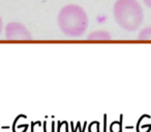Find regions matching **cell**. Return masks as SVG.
<instances>
[{"label":"cell","instance_id":"cell-1","mask_svg":"<svg viewBox=\"0 0 151 132\" xmlns=\"http://www.w3.org/2000/svg\"><path fill=\"white\" fill-rule=\"evenodd\" d=\"M88 17L79 5L69 4L64 6L58 15V25L60 30L67 36H81L88 27Z\"/></svg>","mask_w":151,"mask_h":132},{"label":"cell","instance_id":"cell-2","mask_svg":"<svg viewBox=\"0 0 151 132\" xmlns=\"http://www.w3.org/2000/svg\"><path fill=\"white\" fill-rule=\"evenodd\" d=\"M114 18L127 31H136L144 21L143 9L137 0H117L114 4Z\"/></svg>","mask_w":151,"mask_h":132},{"label":"cell","instance_id":"cell-3","mask_svg":"<svg viewBox=\"0 0 151 132\" xmlns=\"http://www.w3.org/2000/svg\"><path fill=\"white\" fill-rule=\"evenodd\" d=\"M5 37L9 40H30L32 38L25 26L17 22H13L6 25Z\"/></svg>","mask_w":151,"mask_h":132},{"label":"cell","instance_id":"cell-4","mask_svg":"<svg viewBox=\"0 0 151 132\" xmlns=\"http://www.w3.org/2000/svg\"><path fill=\"white\" fill-rule=\"evenodd\" d=\"M88 39L92 40H108L111 39V35L109 32L103 31V30H99V31H94L88 36Z\"/></svg>","mask_w":151,"mask_h":132},{"label":"cell","instance_id":"cell-5","mask_svg":"<svg viewBox=\"0 0 151 132\" xmlns=\"http://www.w3.org/2000/svg\"><path fill=\"white\" fill-rule=\"evenodd\" d=\"M140 40H151V27H146L140 32L139 34Z\"/></svg>","mask_w":151,"mask_h":132},{"label":"cell","instance_id":"cell-6","mask_svg":"<svg viewBox=\"0 0 151 132\" xmlns=\"http://www.w3.org/2000/svg\"><path fill=\"white\" fill-rule=\"evenodd\" d=\"M144 3L146 4V6H148L149 9H151V0H144Z\"/></svg>","mask_w":151,"mask_h":132},{"label":"cell","instance_id":"cell-7","mask_svg":"<svg viewBox=\"0 0 151 132\" xmlns=\"http://www.w3.org/2000/svg\"><path fill=\"white\" fill-rule=\"evenodd\" d=\"M1 30H2V20H1V17H0V33H1Z\"/></svg>","mask_w":151,"mask_h":132},{"label":"cell","instance_id":"cell-8","mask_svg":"<svg viewBox=\"0 0 151 132\" xmlns=\"http://www.w3.org/2000/svg\"><path fill=\"white\" fill-rule=\"evenodd\" d=\"M42 1H45V0H42Z\"/></svg>","mask_w":151,"mask_h":132}]
</instances>
